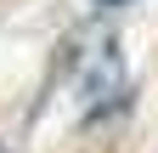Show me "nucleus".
Returning a JSON list of instances; mask_svg holds the SVG:
<instances>
[{
	"label": "nucleus",
	"instance_id": "1",
	"mask_svg": "<svg viewBox=\"0 0 158 153\" xmlns=\"http://www.w3.org/2000/svg\"><path fill=\"white\" fill-rule=\"evenodd\" d=\"M96 6H130V0H96Z\"/></svg>",
	"mask_w": 158,
	"mask_h": 153
},
{
	"label": "nucleus",
	"instance_id": "2",
	"mask_svg": "<svg viewBox=\"0 0 158 153\" xmlns=\"http://www.w3.org/2000/svg\"><path fill=\"white\" fill-rule=\"evenodd\" d=\"M0 153H6V147H0Z\"/></svg>",
	"mask_w": 158,
	"mask_h": 153
}]
</instances>
